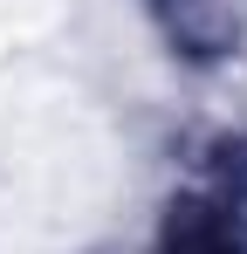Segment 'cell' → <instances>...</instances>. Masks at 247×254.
Instances as JSON below:
<instances>
[{
    "mask_svg": "<svg viewBox=\"0 0 247 254\" xmlns=\"http://www.w3.org/2000/svg\"><path fill=\"white\" fill-rule=\"evenodd\" d=\"M172 55L185 62H227L247 42V0H144Z\"/></svg>",
    "mask_w": 247,
    "mask_h": 254,
    "instance_id": "obj_1",
    "label": "cell"
},
{
    "mask_svg": "<svg viewBox=\"0 0 247 254\" xmlns=\"http://www.w3.org/2000/svg\"><path fill=\"white\" fill-rule=\"evenodd\" d=\"M179 227H185L179 254H234V220H220L213 234H199V220H192V213H179Z\"/></svg>",
    "mask_w": 247,
    "mask_h": 254,
    "instance_id": "obj_2",
    "label": "cell"
}]
</instances>
